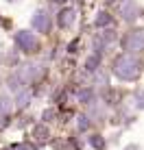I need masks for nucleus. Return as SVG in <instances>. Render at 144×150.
Segmentation results:
<instances>
[{
	"instance_id": "39448f33",
	"label": "nucleus",
	"mask_w": 144,
	"mask_h": 150,
	"mask_svg": "<svg viewBox=\"0 0 144 150\" xmlns=\"http://www.w3.org/2000/svg\"><path fill=\"white\" fill-rule=\"evenodd\" d=\"M72 22H74V11H72V9L61 11V15H59V24H61V26H70Z\"/></svg>"
},
{
	"instance_id": "f257e3e1",
	"label": "nucleus",
	"mask_w": 144,
	"mask_h": 150,
	"mask_svg": "<svg viewBox=\"0 0 144 150\" xmlns=\"http://www.w3.org/2000/svg\"><path fill=\"white\" fill-rule=\"evenodd\" d=\"M138 61L133 59V57L129 54H122L120 59L116 61V74L120 76V79H125V81H131V79H135L138 76Z\"/></svg>"
},
{
	"instance_id": "423d86ee",
	"label": "nucleus",
	"mask_w": 144,
	"mask_h": 150,
	"mask_svg": "<svg viewBox=\"0 0 144 150\" xmlns=\"http://www.w3.org/2000/svg\"><path fill=\"white\" fill-rule=\"evenodd\" d=\"M9 109V100L7 98H0V111H7Z\"/></svg>"
},
{
	"instance_id": "f03ea898",
	"label": "nucleus",
	"mask_w": 144,
	"mask_h": 150,
	"mask_svg": "<svg viewBox=\"0 0 144 150\" xmlns=\"http://www.w3.org/2000/svg\"><path fill=\"white\" fill-rule=\"evenodd\" d=\"M122 46H125V50H129V52H133V50H144V30H133V33H129L125 37V41H122Z\"/></svg>"
},
{
	"instance_id": "6e6552de",
	"label": "nucleus",
	"mask_w": 144,
	"mask_h": 150,
	"mask_svg": "<svg viewBox=\"0 0 144 150\" xmlns=\"http://www.w3.org/2000/svg\"><path fill=\"white\" fill-rule=\"evenodd\" d=\"M59 2H63V0H59Z\"/></svg>"
},
{
	"instance_id": "20e7f679",
	"label": "nucleus",
	"mask_w": 144,
	"mask_h": 150,
	"mask_svg": "<svg viewBox=\"0 0 144 150\" xmlns=\"http://www.w3.org/2000/svg\"><path fill=\"white\" fill-rule=\"evenodd\" d=\"M33 24L37 26V30H42V33H46V30H48V24H50V20H48V15H46L44 11H39L37 15H35Z\"/></svg>"
},
{
	"instance_id": "7ed1b4c3",
	"label": "nucleus",
	"mask_w": 144,
	"mask_h": 150,
	"mask_svg": "<svg viewBox=\"0 0 144 150\" xmlns=\"http://www.w3.org/2000/svg\"><path fill=\"white\" fill-rule=\"evenodd\" d=\"M15 41H18V46L24 50V52H33V50L37 48V39H35V35L26 33V30H20L18 37H15Z\"/></svg>"
},
{
	"instance_id": "0eeeda50",
	"label": "nucleus",
	"mask_w": 144,
	"mask_h": 150,
	"mask_svg": "<svg viewBox=\"0 0 144 150\" xmlns=\"http://www.w3.org/2000/svg\"><path fill=\"white\" fill-rule=\"evenodd\" d=\"M92 144H94V146H96V148H101V146H103V142H101V139H98V137H96V135H94V137H92Z\"/></svg>"
}]
</instances>
